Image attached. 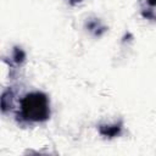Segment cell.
Here are the masks:
<instances>
[{"label": "cell", "instance_id": "6da1fadb", "mask_svg": "<svg viewBox=\"0 0 156 156\" xmlns=\"http://www.w3.org/2000/svg\"><path fill=\"white\" fill-rule=\"evenodd\" d=\"M50 116L49 99L40 91L27 94L21 100V117L28 122H43Z\"/></svg>", "mask_w": 156, "mask_h": 156}, {"label": "cell", "instance_id": "7a4b0ae2", "mask_svg": "<svg viewBox=\"0 0 156 156\" xmlns=\"http://www.w3.org/2000/svg\"><path fill=\"white\" fill-rule=\"evenodd\" d=\"M71 4H77V2H79V1H82V0H68Z\"/></svg>", "mask_w": 156, "mask_h": 156}]
</instances>
